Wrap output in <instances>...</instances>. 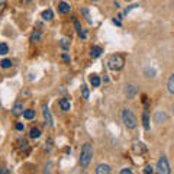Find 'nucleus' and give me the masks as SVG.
I'll list each match as a JSON object with an SVG mask.
<instances>
[{
  "instance_id": "obj_1",
  "label": "nucleus",
  "mask_w": 174,
  "mask_h": 174,
  "mask_svg": "<svg viewBox=\"0 0 174 174\" xmlns=\"http://www.w3.org/2000/svg\"><path fill=\"white\" fill-rule=\"evenodd\" d=\"M91 157H93V147L90 144H84L81 147V154H80V164L81 167H86L90 164L91 161Z\"/></svg>"
},
{
  "instance_id": "obj_2",
  "label": "nucleus",
  "mask_w": 174,
  "mask_h": 174,
  "mask_svg": "<svg viewBox=\"0 0 174 174\" xmlns=\"http://www.w3.org/2000/svg\"><path fill=\"white\" fill-rule=\"evenodd\" d=\"M122 121H124L125 126H126L128 129L136 128V124H138L136 116L133 115V112L131 109H124V110H122Z\"/></svg>"
},
{
  "instance_id": "obj_3",
  "label": "nucleus",
  "mask_w": 174,
  "mask_h": 174,
  "mask_svg": "<svg viewBox=\"0 0 174 174\" xmlns=\"http://www.w3.org/2000/svg\"><path fill=\"white\" fill-rule=\"evenodd\" d=\"M125 66V60L122 55H119V54H113V55H110L108 60V67L110 70H113V71H118V70H122Z\"/></svg>"
},
{
  "instance_id": "obj_4",
  "label": "nucleus",
  "mask_w": 174,
  "mask_h": 174,
  "mask_svg": "<svg viewBox=\"0 0 174 174\" xmlns=\"http://www.w3.org/2000/svg\"><path fill=\"white\" fill-rule=\"evenodd\" d=\"M157 171L160 174H168L170 173V166H168V161L166 157H161L157 163Z\"/></svg>"
},
{
  "instance_id": "obj_5",
  "label": "nucleus",
  "mask_w": 174,
  "mask_h": 174,
  "mask_svg": "<svg viewBox=\"0 0 174 174\" xmlns=\"http://www.w3.org/2000/svg\"><path fill=\"white\" fill-rule=\"evenodd\" d=\"M42 115H44V119H45V126H54V121H52V116L50 113V109L47 108L45 105L42 106Z\"/></svg>"
},
{
  "instance_id": "obj_6",
  "label": "nucleus",
  "mask_w": 174,
  "mask_h": 174,
  "mask_svg": "<svg viewBox=\"0 0 174 174\" xmlns=\"http://www.w3.org/2000/svg\"><path fill=\"white\" fill-rule=\"evenodd\" d=\"M132 152L133 154H136V155L145 154V152H147V147H145L142 142H133L132 144Z\"/></svg>"
},
{
  "instance_id": "obj_7",
  "label": "nucleus",
  "mask_w": 174,
  "mask_h": 174,
  "mask_svg": "<svg viewBox=\"0 0 174 174\" xmlns=\"http://www.w3.org/2000/svg\"><path fill=\"white\" fill-rule=\"evenodd\" d=\"M167 121V115L164 113V112H161V110H158V112H155V115H154V122L157 125L163 124V122H166Z\"/></svg>"
},
{
  "instance_id": "obj_8",
  "label": "nucleus",
  "mask_w": 174,
  "mask_h": 174,
  "mask_svg": "<svg viewBox=\"0 0 174 174\" xmlns=\"http://www.w3.org/2000/svg\"><path fill=\"white\" fill-rule=\"evenodd\" d=\"M12 110H13V115H16V116L23 115V112H25V110H23V105H22L20 102H16Z\"/></svg>"
},
{
  "instance_id": "obj_9",
  "label": "nucleus",
  "mask_w": 174,
  "mask_h": 174,
  "mask_svg": "<svg viewBox=\"0 0 174 174\" xmlns=\"http://www.w3.org/2000/svg\"><path fill=\"white\" fill-rule=\"evenodd\" d=\"M96 173L97 174H109L110 173V166L108 164H99L96 168Z\"/></svg>"
},
{
  "instance_id": "obj_10",
  "label": "nucleus",
  "mask_w": 174,
  "mask_h": 174,
  "mask_svg": "<svg viewBox=\"0 0 174 174\" xmlns=\"http://www.w3.org/2000/svg\"><path fill=\"white\" fill-rule=\"evenodd\" d=\"M74 26H75V31H77V33H78V36H80V38H83V39H86V38H87V33H86L83 29H81V26H80V22H78L77 19H74Z\"/></svg>"
},
{
  "instance_id": "obj_11",
  "label": "nucleus",
  "mask_w": 174,
  "mask_h": 174,
  "mask_svg": "<svg viewBox=\"0 0 174 174\" xmlns=\"http://www.w3.org/2000/svg\"><path fill=\"white\" fill-rule=\"evenodd\" d=\"M58 10H60L61 13H68V12L71 10V6H70L68 3H66V2H61V3L58 5Z\"/></svg>"
},
{
  "instance_id": "obj_12",
  "label": "nucleus",
  "mask_w": 174,
  "mask_h": 174,
  "mask_svg": "<svg viewBox=\"0 0 174 174\" xmlns=\"http://www.w3.org/2000/svg\"><path fill=\"white\" fill-rule=\"evenodd\" d=\"M100 54H102V48L97 47V45H94V47L90 50V57L91 58H99Z\"/></svg>"
},
{
  "instance_id": "obj_13",
  "label": "nucleus",
  "mask_w": 174,
  "mask_h": 174,
  "mask_svg": "<svg viewBox=\"0 0 174 174\" xmlns=\"http://www.w3.org/2000/svg\"><path fill=\"white\" fill-rule=\"evenodd\" d=\"M60 108L63 109L64 112H68L70 108H71V106H70V102H68L67 99H61L60 100Z\"/></svg>"
},
{
  "instance_id": "obj_14",
  "label": "nucleus",
  "mask_w": 174,
  "mask_h": 174,
  "mask_svg": "<svg viewBox=\"0 0 174 174\" xmlns=\"http://www.w3.org/2000/svg\"><path fill=\"white\" fill-rule=\"evenodd\" d=\"M52 16H54V15H52V10H51V9H47V10L42 12V19H44V20H51Z\"/></svg>"
},
{
  "instance_id": "obj_15",
  "label": "nucleus",
  "mask_w": 174,
  "mask_h": 174,
  "mask_svg": "<svg viewBox=\"0 0 174 174\" xmlns=\"http://www.w3.org/2000/svg\"><path fill=\"white\" fill-rule=\"evenodd\" d=\"M29 136H31L32 139H38V138L41 136V131H39L38 128H32V129H31V133H29Z\"/></svg>"
},
{
  "instance_id": "obj_16",
  "label": "nucleus",
  "mask_w": 174,
  "mask_h": 174,
  "mask_svg": "<svg viewBox=\"0 0 174 174\" xmlns=\"http://www.w3.org/2000/svg\"><path fill=\"white\" fill-rule=\"evenodd\" d=\"M23 118H25V119H28V121L33 119V118H35V110H32V109H28V110H25V112H23Z\"/></svg>"
},
{
  "instance_id": "obj_17",
  "label": "nucleus",
  "mask_w": 174,
  "mask_h": 174,
  "mask_svg": "<svg viewBox=\"0 0 174 174\" xmlns=\"http://www.w3.org/2000/svg\"><path fill=\"white\" fill-rule=\"evenodd\" d=\"M90 83L93 87H99L100 86V78H99V75H91L90 77Z\"/></svg>"
},
{
  "instance_id": "obj_18",
  "label": "nucleus",
  "mask_w": 174,
  "mask_h": 174,
  "mask_svg": "<svg viewBox=\"0 0 174 174\" xmlns=\"http://www.w3.org/2000/svg\"><path fill=\"white\" fill-rule=\"evenodd\" d=\"M167 87H168V91L174 94V74L170 77V80H168V83H167Z\"/></svg>"
},
{
  "instance_id": "obj_19",
  "label": "nucleus",
  "mask_w": 174,
  "mask_h": 174,
  "mask_svg": "<svg viewBox=\"0 0 174 174\" xmlns=\"http://www.w3.org/2000/svg\"><path fill=\"white\" fill-rule=\"evenodd\" d=\"M142 121H144V128L148 131V129H149V119H148V113H147V112H144V115H142Z\"/></svg>"
},
{
  "instance_id": "obj_20",
  "label": "nucleus",
  "mask_w": 174,
  "mask_h": 174,
  "mask_svg": "<svg viewBox=\"0 0 174 174\" xmlns=\"http://www.w3.org/2000/svg\"><path fill=\"white\" fill-rule=\"evenodd\" d=\"M8 52H9V47H8V44L2 42V44H0V55H6Z\"/></svg>"
},
{
  "instance_id": "obj_21",
  "label": "nucleus",
  "mask_w": 174,
  "mask_h": 174,
  "mask_svg": "<svg viewBox=\"0 0 174 174\" xmlns=\"http://www.w3.org/2000/svg\"><path fill=\"white\" fill-rule=\"evenodd\" d=\"M28 148H29V144H28V141H25V139H20V141H19V149H20V151H26Z\"/></svg>"
},
{
  "instance_id": "obj_22",
  "label": "nucleus",
  "mask_w": 174,
  "mask_h": 174,
  "mask_svg": "<svg viewBox=\"0 0 174 174\" xmlns=\"http://www.w3.org/2000/svg\"><path fill=\"white\" fill-rule=\"evenodd\" d=\"M39 39H41V33L39 32H33L31 35V41L32 42H36V41H39Z\"/></svg>"
},
{
  "instance_id": "obj_23",
  "label": "nucleus",
  "mask_w": 174,
  "mask_h": 174,
  "mask_svg": "<svg viewBox=\"0 0 174 174\" xmlns=\"http://www.w3.org/2000/svg\"><path fill=\"white\" fill-rule=\"evenodd\" d=\"M0 66L3 67V68H9V67H12V61L6 58V60H3V61L0 63Z\"/></svg>"
},
{
  "instance_id": "obj_24",
  "label": "nucleus",
  "mask_w": 174,
  "mask_h": 174,
  "mask_svg": "<svg viewBox=\"0 0 174 174\" xmlns=\"http://www.w3.org/2000/svg\"><path fill=\"white\" fill-rule=\"evenodd\" d=\"M81 94H83V99H89V96H90V93H89V89L83 86L81 87Z\"/></svg>"
},
{
  "instance_id": "obj_25",
  "label": "nucleus",
  "mask_w": 174,
  "mask_h": 174,
  "mask_svg": "<svg viewBox=\"0 0 174 174\" xmlns=\"http://www.w3.org/2000/svg\"><path fill=\"white\" fill-rule=\"evenodd\" d=\"M81 13H83L84 16H86L87 22H89V23H91V19H90V15H89V12H87V9H81Z\"/></svg>"
},
{
  "instance_id": "obj_26",
  "label": "nucleus",
  "mask_w": 174,
  "mask_h": 174,
  "mask_svg": "<svg viewBox=\"0 0 174 174\" xmlns=\"http://www.w3.org/2000/svg\"><path fill=\"white\" fill-rule=\"evenodd\" d=\"M5 8H6V0H0V13H3Z\"/></svg>"
},
{
  "instance_id": "obj_27",
  "label": "nucleus",
  "mask_w": 174,
  "mask_h": 174,
  "mask_svg": "<svg viewBox=\"0 0 174 174\" xmlns=\"http://www.w3.org/2000/svg\"><path fill=\"white\" fill-rule=\"evenodd\" d=\"M144 173H147V174H149V173H151V174H152V173H154V168H152V167H151V166L145 167V170H144Z\"/></svg>"
},
{
  "instance_id": "obj_28",
  "label": "nucleus",
  "mask_w": 174,
  "mask_h": 174,
  "mask_svg": "<svg viewBox=\"0 0 174 174\" xmlns=\"http://www.w3.org/2000/svg\"><path fill=\"white\" fill-rule=\"evenodd\" d=\"M61 45H63L64 50H67V48H68V42H67V39H61Z\"/></svg>"
},
{
  "instance_id": "obj_29",
  "label": "nucleus",
  "mask_w": 174,
  "mask_h": 174,
  "mask_svg": "<svg viewBox=\"0 0 174 174\" xmlns=\"http://www.w3.org/2000/svg\"><path fill=\"white\" fill-rule=\"evenodd\" d=\"M131 173H132L131 168H124V170H121V174H131Z\"/></svg>"
},
{
  "instance_id": "obj_30",
  "label": "nucleus",
  "mask_w": 174,
  "mask_h": 174,
  "mask_svg": "<svg viewBox=\"0 0 174 174\" xmlns=\"http://www.w3.org/2000/svg\"><path fill=\"white\" fill-rule=\"evenodd\" d=\"M51 147H52V138L48 139V147H45V149H47V151H51Z\"/></svg>"
},
{
  "instance_id": "obj_31",
  "label": "nucleus",
  "mask_w": 174,
  "mask_h": 174,
  "mask_svg": "<svg viewBox=\"0 0 174 174\" xmlns=\"http://www.w3.org/2000/svg\"><path fill=\"white\" fill-rule=\"evenodd\" d=\"M16 129L17 131H23V124H16Z\"/></svg>"
},
{
  "instance_id": "obj_32",
  "label": "nucleus",
  "mask_w": 174,
  "mask_h": 174,
  "mask_svg": "<svg viewBox=\"0 0 174 174\" xmlns=\"http://www.w3.org/2000/svg\"><path fill=\"white\" fill-rule=\"evenodd\" d=\"M63 60H64L66 63H70V57H68L67 54H63Z\"/></svg>"
},
{
  "instance_id": "obj_33",
  "label": "nucleus",
  "mask_w": 174,
  "mask_h": 174,
  "mask_svg": "<svg viewBox=\"0 0 174 174\" xmlns=\"http://www.w3.org/2000/svg\"><path fill=\"white\" fill-rule=\"evenodd\" d=\"M113 23H115V25H118V26H121V25H122V22H121L119 19H113Z\"/></svg>"
},
{
  "instance_id": "obj_34",
  "label": "nucleus",
  "mask_w": 174,
  "mask_h": 174,
  "mask_svg": "<svg viewBox=\"0 0 174 174\" xmlns=\"http://www.w3.org/2000/svg\"><path fill=\"white\" fill-rule=\"evenodd\" d=\"M0 173H2V174H9V170H8V168H2V170H0Z\"/></svg>"
},
{
  "instance_id": "obj_35",
  "label": "nucleus",
  "mask_w": 174,
  "mask_h": 174,
  "mask_svg": "<svg viewBox=\"0 0 174 174\" xmlns=\"http://www.w3.org/2000/svg\"><path fill=\"white\" fill-rule=\"evenodd\" d=\"M22 2H31V0H22Z\"/></svg>"
},
{
  "instance_id": "obj_36",
  "label": "nucleus",
  "mask_w": 174,
  "mask_h": 174,
  "mask_svg": "<svg viewBox=\"0 0 174 174\" xmlns=\"http://www.w3.org/2000/svg\"><path fill=\"white\" fill-rule=\"evenodd\" d=\"M94 2H97V0H94Z\"/></svg>"
}]
</instances>
